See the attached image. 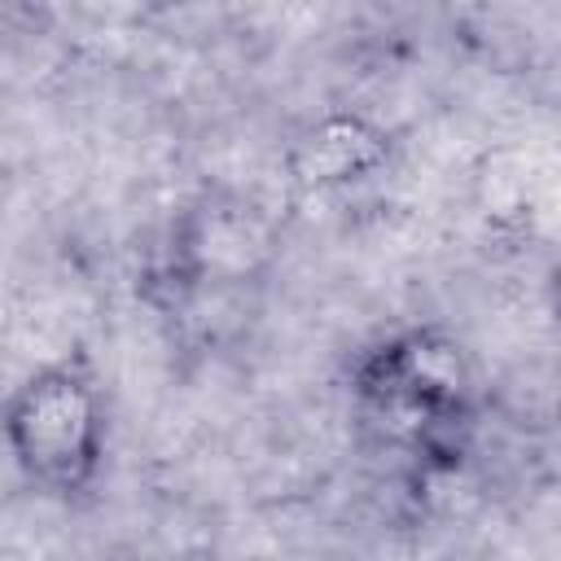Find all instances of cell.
Returning <instances> with one entry per match:
<instances>
[{
  "mask_svg": "<svg viewBox=\"0 0 561 561\" xmlns=\"http://www.w3.org/2000/svg\"><path fill=\"white\" fill-rule=\"evenodd\" d=\"M0 443L31 491L83 500L110 456V403L96 373L79 355L31 368L0 403Z\"/></svg>",
  "mask_w": 561,
  "mask_h": 561,
  "instance_id": "1",
  "label": "cell"
},
{
  "mask_svg": "<svg viewBox=\"0 0 561 561\" xmlns=\"http://www.w3.org/2000/svg\"><path fill=\"white\" fill-rule=\"evenodd\" d=\"M351 386L390 434L421 456H456V434L469 425L473 364L447 329H403L355 359Z\"/></svg>",
  "mask_w": 561,
  "mask_h": 561,
  "instance_id": "2",
  "label": "cell"
},
{
  "mask_svg": "<svg viewBox=\"0 0 561 561\" xmlns=\"http://www.w3.org/2000/svg\"><path fill=\"white\" fill-rule=\"evenodd\" d=\"M280 254L276 215L237 188H202L167 232L162 280L171 294H206L254 285Z\"/></svg>",
  "mask_w": 561,
  "mask_h": 561,
  "instance_id": "3",
  "label": "cell"
},
{
  "mask_svg": "<svg viewBox=\"0 0 561 561\" xmlns=\"http://www.w3.org/2000/svg\"><path fill=\"white\" fill-rule=\"evenodd\" d=\"M390 149H394V140L381 123L342 110V114L311 118L289 140L285 167L298 188L333 193V188H351V184L381 175L390 162Z\"/></svg>",
  "mask_w": 561,
  "mask_h": 561,
  "instance_id": "4",
  "label": "cell"
}]
</instances>
